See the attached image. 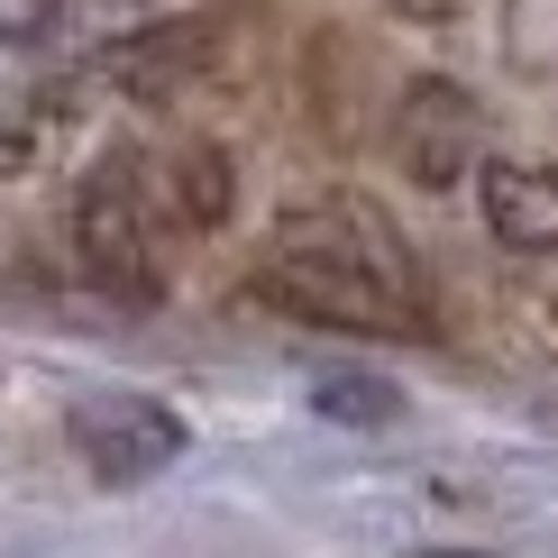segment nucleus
<instances>
[{
	"mask_svg": "<svg viewBox=\"0 0 558 558\" xmlns=\"http://www.w3.org/2000/svg\"><path fill=\"white\" fill-rule=\"evenodd\" d=\"M74 266L120 312H156L166 302V220H156L147 166L129 147L92 156V174L74 183Z\"/></svg>",
	"mask_w": 558,
	"mask_h": 558,
	"instance_id": "f257e3e1",
	"label": "nucleus"
},
{
	"mask_svg": "<svg viewBox=\"0 0 558 558\" xmlns=\"http://www.w3.org/2000/svg\"><path fill=\"white\" fill-rule=\"evenodd\" d=\"M257 302H275L302 330H348V339H430V302L422 293H393L376 275L312 257V247H266L257 266Z\"/></svg>",
	"mask_w": 558,
	"mask_h": 558,
	"instance_id": "f03ea898",
	"label": "nucleus"
},
{
	"mask_svg": "<svg viewBox=\"0 0 558 558\" xmlns=\"http://www.w3.org/2000/svg\"><path fill=\"white\" fill-rule=\"evenodd\" d=\"M385 147H393V166L422 183V193H458V183L495 156V120H485V101L458 74H412L403 92H393Z\"/></svg>",
	"mask_w": 558,
	"mask_h": 558,
	"instance_id": "7ed1b4c3",
	"label": "nucleus"
},
{
	"mask_svg": "<svg viewBox=\"0 0 558 558\" xmlns=\"http://www.w3.org/2000/svg\"><path fill=\"white\" fill-rule=\"evenodd\" d=\"M183 412L174 403H156V393H120V385H101V393H74L64 403V449L92 468V485H156L183 458Z\"/></svg>",
	"mask_w": 558,
	"mask_h": 558,
	"instance_id": "20e7f679",
	"label": "nucleus"
},
{
	"mask_svg": "<svg viewBox=\"0 0 558 558\" xmlns=\"http://www.w3.org/2000/svg\"><path fill=\"white\" fill-rule=\"evenodd\" d=\"M266 247H312V257H339V266H357V275H376V284H393V293H422L403 229H393L366 193H320V202H293V211L266 229Z\"/></svg>",
	"mask_w": 558,
	"mask_h": 558,
	"instance_id": "39448f33",
	"label": "nucleus"
},
{
	"mask_svg": "<svg viewBox=\"0 0 558 558\" xmlns=\"http://www.w3.org/2000/svg\"><path fill=\"white\" fill-rule=\"evenodd\" d=\"M211 46H220L211 19H202V10H174V19H147V28L110 37L83 74H92V92H120V101H166V92H183L202 64H211Z\"/></svg>",
	"mask_w": 558,
	"mask_h": 558,
	"instance_id": "423d86ee",
	"label": "nucleus"
},
{
	"mask_svg": "<svg viewBox=\"0 0 558 558\" xmlns=\"http://www.w3.org/2000/svg\"><path fill=\"white\" fill-rule=\"evenodd\" d=\"M476 211L485 239L513 257H558V166H522V156H485L476 166Z\"/></svg>",
	"mask_w": 558,
	"mask_h": 558,
	"instance_id": "0eeeda50",
	"label": "nucleus"
},
{
	"mask_svg": "<svg viewBox=\"0 0 558 558\" xmlns=\"http://www.w3.org/2000/svg\"><path fill=\"white\" fill-rule=\"evenodd\" d=\"M166 211L183 229H229V211H239V156L220 137H183L166 156Z\"/></svg>",
	"mask_w": 558,
	"mask_h": 558,
	"instance_id": "6e6552de",
	"label": "nucleus"
},
{
	"mask_svg": "<svg viewBox=\"0 0 558 558\" xmlns=\"http://www.w3.org/2000/svg\"><path fill=\"white\" fill-rule=\"evenodd\" d=\"M504 64L558 92V0H504Z\"/></svg>",
	"mask_w": 558,
	"mask_h": 558,
	"instance_id": "1a4fd4ad",
	"label": "nucleus"
},
{
	"mask_svg": "<svg viewBox=\"0 0 558 558\" xmlns=\"http://www.w3.org/2000/svg\"><path fill=\"white\" fill-rule=\"evenodd\" d=\"M312 412H320V422H403V393L376 385V376H320L312 385Z\"/></svg>",
	"mask_w": 558,
	"mask_h": 558,
	"instance_id": "9d476101",
	"label": "nucleus"
},
{
	"mask_svg": "<svg viewBox=\"0 0 558 558\" xmlns=\"http://www.w3.org/2000/svg\"><path fill=\"white\" fill-rule=\"evenodd\" d=\"M56 19H64V0H0V46H37V37H56Z\"/></svg>",
	"mask_w": 558,
	"mask_h": 558,
	"instance_id": "9b49d317",
	"label": "nucleus"
},
{
	"mask_svg": "<svg viewBox=\"0 0 558 558\" xmlns=\"http://www.w3.org/2000/svg\"><path fill=\"white\" fill-rule=\"evenodd\" d=\"M393 10H403V19H422V28H439V19H458L468 0H393Z\"/></svg>",
	"mask_w": 558,
	"mask_h": 558,
	"instance_id": "f8f14e48",
	"label": "nucleus"
},
{
	"mask_svg": "<svg viewBox=\"0 0 558 558\" xmlns=\"http://www.w3.org/2000/svg\"><path fill=\"white\" fill-rule=\"evenodd\" d=\"M422 558H504V549H422Z\"/></svg>",
	"mask_w": 558,
	"mask_h": 558,
	"instance_id": "ddd939ff",
	"label": "nucleus"
},
{
	"mask_svg": "<svg viewBox=\"0 0 558 558\" xmlns=\"http://www.w3.org/2000/svg\"><path fill=\"white\" fill-rule=\"evenodd\" d=\"M549 320H558V302H549Z\"/></svg>",
	"mask_w": 558,
	"mask_h": 558,
	"instance_id": "4468645a",
	"label": "nucleus"
}]
</instances>
